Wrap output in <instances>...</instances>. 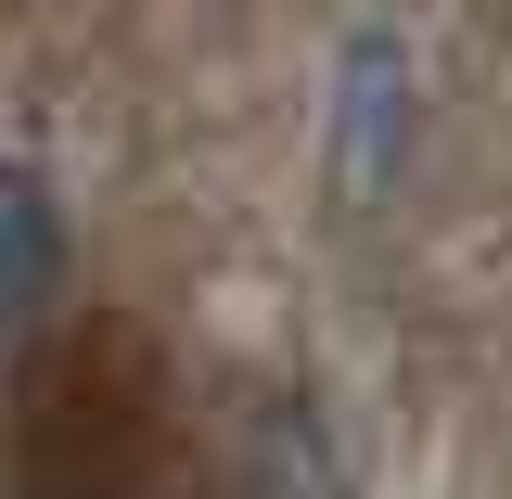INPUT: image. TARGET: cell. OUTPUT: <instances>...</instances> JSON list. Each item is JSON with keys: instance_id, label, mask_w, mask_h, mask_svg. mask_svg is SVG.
I'll list each match as a JSON object with an SVG mask.
<instances>
[{"instance_id": "cell-1", "label": "cell", "mask_w": 512, "mask_h": 499, "mask_svg": "<svg viewBox=\"0 0 512 499\" xmlns=\"http://www.w3.org/2000/svg\"><path fill=\"white\" fill-rule=\"evenodd\" d=\"M52 269H64V218H52V192L26 180V167H0V320L39 308V295H52Z\"/></svg>"}]
</instances>
